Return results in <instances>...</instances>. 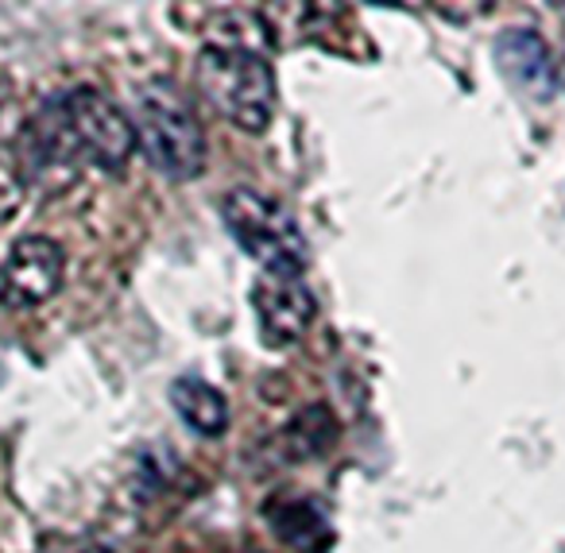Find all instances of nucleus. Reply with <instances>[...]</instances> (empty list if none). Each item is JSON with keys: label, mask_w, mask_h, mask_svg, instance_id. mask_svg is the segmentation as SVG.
Masks as SVG:
<instances>
[{"label": "nucleus", "mask_w": 565, "mask_h": 553, "mask_svg": "<svg viewBox=\"0 0 565 553\" xmlns=\"http://www.w3.org/2000/svg\"><path fill=\"white\" fill-rule=\"evenodd\" d=\"M136 148L132 120L89 86L55 97L32 120V159L40 167H97L117 174Z\"/></svg>", "instance_id": "f257e3e1"}, {"label": "nucleus", "mask_w": 565, "mask_h": 553, "mask_svg": "<svg viewBox=\"0 0 565 553\" xmlns=\"http://www.w3.org/2000/svg\"><path fill=\"white\" fill-rule=\"evenodd\" d=\"M198 94L244 132H264L275 113V71L259 51L241 43H213L194 63Z\"/></svg>", "instance_id": "f03ea898"}, {"label": "nucleus", "mask_w": 565, "mask_h": 553, "mask_svg": "<svg viewBox=\"0 0 565 553\" xmlns=\"http://www.w3.org/2000/svg\"><path fill=\"white\" fill-rule=\"evenodd\" d=\"M221 217L233 241L264 267V275L279 279H302L310 267V244L302 236L295 213L259 190L236 187L221 202Z\"/></svg>", "instance_id": "7ed1b4c3"}, {"label": "nucleus", "mask_w": 565, "mask_h": 553, "mask_svg": "<svg viewBox=\"0 0 565 553\" xmlns=\"http://www.w3.org/2000/svg\"><path fill=\"white\" fill-rule=\"evenodd\" d=\"M136 143L148 163L174 182L198 179L205 167V132L171 82H148L136 94Z\"/></svg>", "instance_id": "20e7f679"}, {"label": "nucleus", "mask_w": 565, "mask_h": 553, "mask_svg": "<svg viewBox=\"0 0 565 553\" xmlns=\"http://www.w3.org/2000/svg\"><path fill=\"white\" fill-rule=\"evenodd\" d=\"M66 256L51 236H20L0 264V306L32 310L47 302L63 283Z\"/></svg>", "instance_id": "39448f33"}, {"label": "nucleus", "mask_w": 565, "mask_h": 553, "mask_svg": "<svg viewBox=\"0 0 565 553\" xmlns=\"http://www.w3.org/2000/svg\"><path fill=\"white\" fill-rule=\"evenodd\" d=\"M252 306H256L264 341L275 349L299 341L318 313L315 290L302 279H279V275H259L252 283Z\"/></svg>", "instance_id": "423d86ee"}, {"label": "nucleus", "mask_w": 565, "mask_h": 553, "mask_svg": "<svg viewBox=\"0 0 565 553\" xmlns=\"http://www.w3.org/2000/svg\"><path fill=\"white\" fill-rule=\"evenodd\" d=\"M495 66L500 74L531 102H550L557 97L562 82H557V66L550 47L526 28H508V32L495 40Z\"/></svg>", "instance_id": "0eeeda50"}, {"label": "nucleus", "mask_w": 565, "mask_h": 553, "mask_svg": "<svg viewBox=\"0 0 565 553\" xmlns=\"http://www.w3.org/2000/svg\"><path fill=\"white\" fill-rule=\"evenodd\" d=\"M267 519H271L275 538L299 553H322L333 542L330 519L310 499H282V503H275L267 511Z\"/></svg>", "instance_id": "6e6552de"}, {"label": "nucleus", "mask_w": 565, "mask_h": 553, "mask_svg": "<svg viewBox=\"0 0 565 553\" xmlns=\"http://www.w3.org/2000/svg\"><path fill=\"white\" fill-rule=\"evenodd\" d=\"M171 403H174V411L182 414V422H186L194 434H202V437L225 434L228 403H225V395L213 387V383L198 380V375H182V380L171 383Z\"/></svg>", "instance_id": "1a4fd4ad"}, {"label": "nucleus", "mask_w": 565, "mask_h": 553, "mask_svg": "<svg viewBox=\"0 0 565 553\" xmlns=\"http://www.w3.org/2000/svg\"><path fill=\"white\" fill-rule=\"evenodd\" d=\"M318 429L322 434H330V429H338V422H333V414L326 411V406H315V411L299 414L291 426V437L299 442V457H318L322 449H330V437H318Z\"/></svg>", "instance_id": "9d476101"}, {"label": "nucleus", "mask_w": 565, "mask_h": 553, "mask_svg": "<svg viewBox=\"0 0 565 553\" xmlns=\"http://www.w3.org/2000/svg\"><path fill=\"white\" fill-rule=\"evenodd\" d=\"M24 179H20V171L9 163V159L0 156V221H9L12 213L24 205Z\"/></svg>", "instance_id": "9b49d317"}]
</instances>
